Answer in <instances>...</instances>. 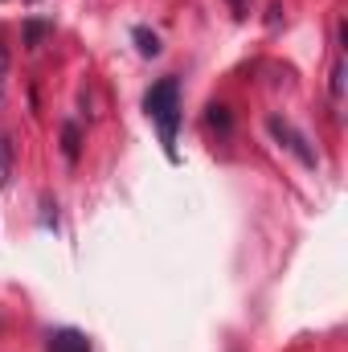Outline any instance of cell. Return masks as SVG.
<instances>
[{
	"label": "cell",
	"instance_id": "1",
	"mask_svg": "<svg viewBox=\"0 0 348 352\" xmlns=\"http://www.w3.org/2000/svg\"><path fill=\"white\" fill-rule=\"evenodd\" d=\"M266 131H270V135H274V140H279V144H283L299 164H303V168H316V164H320V156H316V148L307 144V135H303V131H295L283 115H270V119H266Z\"/></svg>",
	"mask_w": 348,
	"mask_h": 352
},
{
	"label": "cell",
	"instance_id": "2",
	"mask_svg": "<svg viewBox=\"0 0 348 352\" xmlns=\"http://www.w3.org/2000/svg\"><path fill=\"white\" fill-rule=\"evenodd\" d=\"M168 107H180V82H176V78H160L156 87L144 94V115L156 119V115H164Z\"/></svg>",
	"mask_w": 348,
	"mask_h": 352
},
{
	"label": "cell",
	"instance_id": "3",
	"mask_svg": "<svg viewBox=\"0 0 348 352\" xmlns=\"http://www.w3.org/2000/svg\"><path fill=\"white\" fill-rule=\"evenodd\" d=\"M131 41H135V50H140L144 58H160V50H164L160 37H156L148 25H135V29H131Z\"/></svg>",
	"mask_w": 348,
	"mask_h": 352
},
{
	"label": "cell",
	"instance_id": "4",
	"mask_svg": "<svg viewBox=\"0 0 348 352\" xmlns=\"http://www.w3.org/2000/svg\"><path fill=\"white\" fill-rule=\"evenodd\" d=\"M54 33L50 21H25V50H41V41Z\"/></svg>",
	"mask_w": 348,
	"mask_h": 352
},
{
	"label": "cell",
	"instance_id": "5",
	"mask_svg": "<svg viewBox=\"0 0 348 352\" xmlns=\"http://www.w3.org/2000/svg\"><path fill=\"white\" fill-rule=\"evenodd\" d=\"M78 140H83V135H78V123H66V127H62V152H66L70 164H78V152H83Z\"/></svg>",
	"mask_w": 348,
	"mask_h": 352
},
{
	"label": "cell",
	"instance_id": "6",
	"mask_svg": "<svg viewBox=\"0 0 348 352\" xmlns=\"http://www.w3.org/2000/svg\"><path fill=\"white\" fill-rule=\"evenodd\" d=\"M8 168H12V140L8 131H0V184H8Z\"/></svg>",
	"mask_w": 348,
	"mask_h": 352
},
{
	"label": "cell",
	"instance_id": "7",
	"mask_svg": "<svg viewBox=\"0 0 348 352\" xmlns=\"http://www.w3.org/2000/svg\"><path fill=\"white\" fill-rule=\"evenodd\" d=\"M205 119H209V127H217V131H230V107H221V102H213Z\"/></svg>",
	"mask_w": 348,
	"mask_h": 352
},
{
	"label": "cell",
	"instance_id": "8",
	"mask_svg": "<svg viewBox=\"0 0 348 352\" xmlns=\"http://www.w3.org/2000/svg\"><path fill=\"white\" fill-rule=\"evenodd\" d=\"M332 98H336V102L345 98V62L332 66Z\"/></svg>",
	"mask_w": 348,
	"mask_h": 352
},
{
	"label": "cell",
	"instance_id": "9",
	"mask_svg": "<svg viewBox=\"0 0 348 352\" xmlns=\"http://www.w3.org/2000/svg\"><path fill=\"white\" fill-rule=\"evenodd\" d=\"M4 74H8V54L0 50V98H4Z\"/></svg>",
	"mask_w": 348,
	"mask_h": 352
},
{
	"label": "cell",
	"instance_id": "10",
	"mask_svg": "<svg viewBox=\"0 0 348 352\" xmlns=\"http://www.w3.org/2000/svg\"><path fill=\"white\" fill-rule=\"evenodd\" d=\"M234 8H238V12H242V0H234Z\"/></svg>",
	"mask_w": 348,
	"mask_h": 352
}]
</instances>
